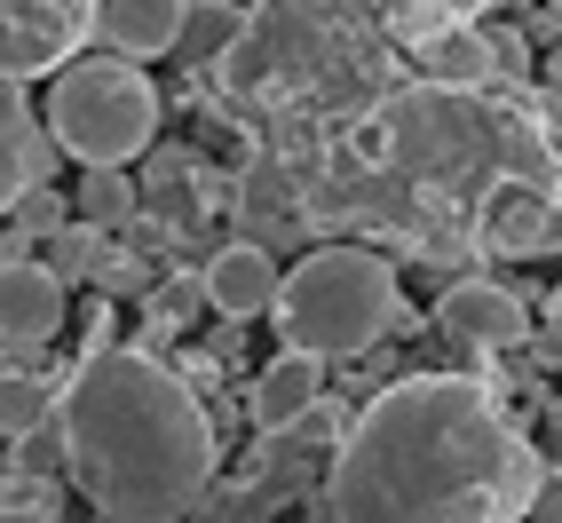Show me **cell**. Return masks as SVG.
<instances>
[{"label": "cell", "instance_id": "d6986e66", "mask_svg": "<svg viewBox=\"0 0 562 523\" xmlns=\"http://www.w3.org/2000/svg\"><path fill=\"white\" fill-rule=\"evenodd\" d=\"M9 523H56V483L9 468Z\"/></svg>", "mask_w": 562, "mask_h": 523}, {"label": "cell", "instance_id": "ac0fdd59", "mask_svg": "<svg viewBox=\"0 0 562 523\" xmlns=\"http://www.w3.org/2000/svg\"><path fill=\"white\" fill-rule=\"evenodd\" d=\"M111 262H120V254H111L103 231H88V222H71L64 238H48V270H56L64 286H71V278H80V286H103Z\"/></svg>", "mask_w": 562, "mask_h": 523}, {"label": "cell", "instance_id": "5bb4252c", "mask_svg": "<svg viewBox=\"0 0 562 523\" xmlns=\"http://www.w3.org/2000/svg\"><path fill=\"white\" fill-rule=\"evenodd\" d=\"M317 404H325V365L317 357L285 349V357H270V365L254 372V429L261 436H293Z\"/></svg>", "mask_w": 562, "mask_h": 523}, {"label": "cell", "instance_id": "4fadbf2b", "mask_svg": "<svg viewBox=\"0 0 562 523\" xmlns=\"http://www.w3.org/2000/svg\"><path fill=\"white\" fill-rule=\"evenodd\" d=\"M278 293H285V278H278L270 246H254V238L222 246V254L206 262V310L231 318V325H246V318H261V310H278Z\"/></svg>", "mask_w": 562, "mask_h": 523}, {"label": "cell", "instance_id": "9a60e30c", "mask_svg": "<svg viewBox=\"0 0 562 523\" xmlns=\"http://www.w3.org/2000/svg\"><path fill=\"white\" fill-rule=\"evenodd\" d=\"M428 80L436 88H492L499 80V48H492V32L483 24H460V32H443V41L428 48Z\"/></svg>", "mask_w": 562, "mask_h": 523}, {"label": "cell", "instance_id": "ba28073f", "mask_svg": "<svg viewBox=\"0 0 562 523\" xmlns=\"http://www.w3.org/2000/svg\"><path fill=\"white\" fill-rule=\"evenodd\" d=\"M436 333L468 357H492V349L531 342V310H522V293H507L499 278H452L443 302H436Z\"/></svg>", "mask_w": 562, "mask_h": 523}, {"label": "cell", "instance_id": "8fae6325", "mask_svg": "<svg viewBox=\"0 0 562 523\" xmlns=\"http://www.w3.org/2000/svg\"><path fill=\"white\" fill-rule=\"evenodd\" d=\"M0 199H32V191H56V167H64V143L48 135V111L24 96V80H0Z\"/></svg>", "mask_w": 562, "mask_h": 523}, {"label": "cell", "instance_id": "8992f818", "mask_svg": "<svg viewBox=\"0 0 562 523\" xmlns=\"http://www.w3.org/2000/svg\"><path fill=\"white\" fill-rule=\"evenodd\" d=\"M159 88L143 80V64L127 56H80L71 71H56L41 111H48V135L64 143V159L80 167H127L151 152L159 135Z\"/></svg>", "mask_w": 562, "mask_h": 523}, {"label": "cell", "instance_id": "277c9868", "mask_svg": "<svg viewBox=\"0 0 562 523\" xmlns=\"http://www.w3.org/2000/svg\"><path fill=\"white\" fill-rule=\"evenodd\" d=\"M515 135H522V120H492L468 88H436V80L396 88L389 120H381L389 167L412 182V191H428L443 207H468V214H475V199L492 191L499 175H515L507 167Z\"/></svg>", "mask_w": 562, "mask_h": 523}, {"label": "cell", "instance_id": "5b68a950", "mask_svg": "<svg viewBox=\"0 0 562 523\" xmlns=\"http://www.w3.org/2000/svg\"><path fill=\"white\" fill-rule=\"evenodd\" d=\"M278 342L302 349V357H364L372 342L404 333V286H396V262L372 254V246H317L285 270L278 293Z\"/></svg>", "mask_w": 562, "mask_h": 523}, {"label": "cell", "instance_id": "2e32d148", "mask_svg": "<svg viewBox=\"0 0 562 523\" xmlns=\"http://www.w3.org/2000/svg\"><path fill=\"white\" fill-rule=\"evenodd\" d=\"M246 24H254V16H246V9H231V0H199V9H191V24H182V48H175V56H182V64H191L199 80H206V64L222 71V64L238 56Z\"/></svg>", "mask_w": 562, "mask_h": 523}, {"label": "cell", "instance_id": "52a82bcc", "mask_svg": "<svg viewBox=\"0 0 562 523\" xmlns=\"http://www.w3.org/2000/svg\"><path fill=\"white\" fill-rule=\"evenodd\" d=\"M475 246L483 254H507V262H539L562 246V191L531 175H499L492 191L475 199Z\"/></svg>", "mask_w": 562, "mask_h": 523}, {"label": "cell", "instance_id": "e0dca14e", "mask_svg": "<svg viewBox=\"0 0 562 523\" xmlns=\"http://www.w3.org/2000/svg\"><path fill=\"white\" fill-rule=\"evenodd\" d=\"M135 214H143V199H135V182L120 167H88L80 175V222L88 231H127Z\"/></svg>", "mask_w": 562, "mask_h": 523}, {"label": "cell", "instance_id": "9c48e42d", "mask_svg": "<svg viewBox=\"0 0 562 523\" xmlns=\"http://www.w3.org/2000/svg\"><path fill=\"white\" fill-rule=\"evenodd\" d=\"M64 333V278L48 262H9L0 270V342L9 372H41V349Z\"/></svg>", "mask_w": 562, "mask_h": 523}, {"label": "cell", "instance_id": "7c38bea8", "mask_svg": "<svg viewBox=\"0 0 562 523\" xmlns=\"http://www.w3.org/2000/svg\"><path fill=\"white\" fill-rule=\"evenodd\" d=\"M182 24H191V0H95V41L103 56L151 64L182 48Z\"/></svg>", "mask_w": 562, "mask_h": 523}, {"label": "cell", "instance_id": "7a4b0ae2", "mask_svg": "<svg viewBox=\"0 0 562 523\" xmlns=\"http://www.w3.org/2000/svg\"><path fill=\"white\" fill-rule=\"evenodd\" d=\"M56 444L64 483H80L103 523H182L214 500L222 436L199 389L143 342L88 357L56 389Z\"/></svg>", "mask_w": 562, "mask_h": 523}, {"label": "cell", "instance_id": "ffe728a7", "mask_svg": "<svg viewBox=\"0 0 562 523\" xmlns=\"http://www.w3.org/2000/svg\"><path fill=\"white\" fill-rule=\"evenodd\" d=\"M531 349H539V365H562V333H531Z\"/></svg>", "mask_w": 562, "mask_h": 523}, {"label": "cell", "instance_id": "6da1fadb", "mask_svg": "<svg viewBox=\"0 0 562 523\" xmlns=\"http://www.w3.org/2000/svg\"><path fill=\"white\" fill-rule=\"evenodd\" d=\"M547 500L539 444L460 372H412L364 397L325 468V523H531Z\"/></svg>", "mask_w": 562, "mask_h": 523}, {"label": "cell", "instance_id": "7402d4cb", "mask_svg": "<svg viewBox=\"0 0 562 523\" xmlns=\"http://www.w3.org/2000/svg\"><path fill=\"white\" fill-rule=\"evenodd\" d=\"M554 88H562V48H554Z\"/></svg>", "mask_w": 562, "mask_h": 523}, {"label": "cell", "instance_id": "30bf717a", "mask_svg": "<svg viewBox=\"0 0 562 523\" xmlns=\"http://www.w3.org/2000/svg\"><path fill=\"white\" fill-rule=\"evenodd\" d=\"M80 32H95V0H9V80L71 71Z\"/></svg>", "mask_w": 562, "mask_h": 523}, {"label": "cell", "instance_id": "3957f363", "mask_svg": "<svg viewBox=\"0 0 562 523\" xmlns=\"http://www.w3.org/2000/svg\"><path fill=\"white\" fill-rule=\"evenodd\" d=\"M222 80L246 103L302 80V111H341L349 120V111L381 96L389 64H381L372 24L357 16V0H261L238 56L222 64Z\"/></svg>", "mask_w": 562, "mask_h": 523}, {"label": "cell", "instance_id": "44dd1931", "mask_svg": "<svg viewBox=\"0 0 562 523\" xmlns=\"http://www.w3.org/2000/svg\"><path fill=\"white\" fill-rule=\"evenodd\" d=\"M443 9H452V16H460V24H468V16H475V9H483V0H443Z\"/></svg>", "mask_w": 562, "mask_h": 523}]
</instances>
